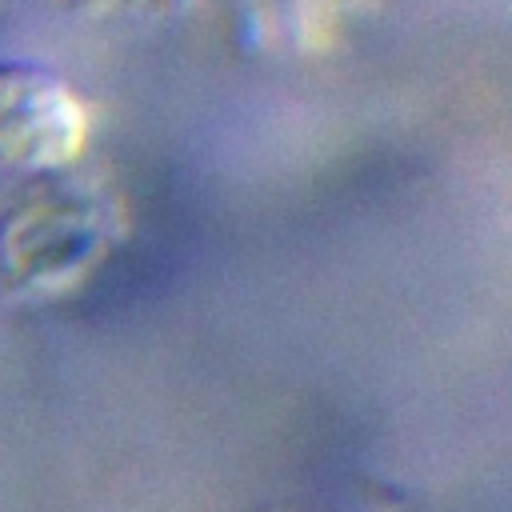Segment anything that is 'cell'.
<instances>
[{
	"label": "cell",
	"instance_id": "6da1fadb",
	"mask_svg": "<svg viewBox=\"0 0 512 512\" xmlns=\"http://www.w3.org/2000/svg\"><path fill=\"white\" fill-rule=\"evenodd\" d=\"M84 132L80 108L32 72H0V152L20 164H60Z\"/></svg>",
	"mask_w": 512,
	"mask_h": 512
}]
</instances>
